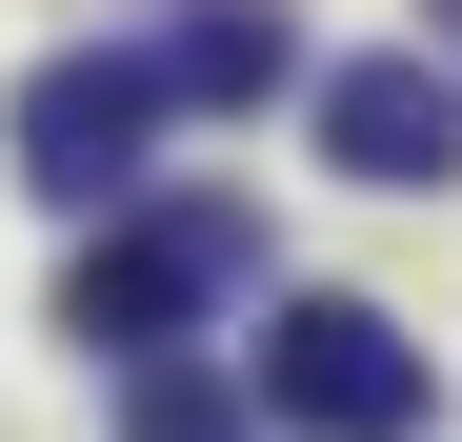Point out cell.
I'll list each match as a JSON object with an SVG mask.
<instances>
[{
  "instance_id": "obj_2",
  "label": "cell",
  "mask_w": 462,
  "mask_h": 442,
  "mask_svg": "<svg viewBox=\"0 0 462 442\" xmlns=\"http://www.w3.org/2000/svg\"><path fill=\"white\" fill-rule=\"evenodd\" d=\"M262 422L282 442H422L442 382H422V342L382 322V302H282L262 322Z\"/></svg>"
},
{
  "instance_id": "obj_4",
  "label": "cell",
  "mask_w": 462,
  "mask_h": 442,
  "mask_svg": "<svg viewBox=\"0 0 462 442\" xmlns=\"http://www.w3.org/2000/svg\"><path fill=\"white\" fill-rule=\"evenodd\" d=\"M322 161L382 201H442L462 181V60H342L322 81Z\"/></svg>"
},
{
  "instance_id": "obj_5",
  "label": "cell",
  "mask_w": 462,
  "mask_h": 442,
  "mask_svg": "<svg viewBox=\"0 0 462 442\" xmlns=\"http://www.w3.org/2000/svg\"><path fill=\"white\" fill-rule=\"evenodd\" d=\"M282 81H301L282 0H201V21L162 41V101H181V121H242V101H282Z\"/></svg>"
},
{
  "instance_id": "obj_7",
  "label": "cell",
  "mask_w": 462,
  "mask_h": 442,
  "mask_svg": "<svg viewBox=\"0 0 462 442\" xmlns=\"http://www.w3.org/2000/svg\"><path fill=\"white\" fill-rule=\"evenodd\" d=\"M442 41H462V0H442Z\"/></svg>"
},
{
  "instance_id": "obj_3",
  "label": "cell",
  "mask_w": 462,
  "mask_h": 442,
  "mask_svg": "<svg viewBox=\"0 0 462 442\" xmlns=\"http://www.w3.org/2000/svg\"><path fill=\"white\" fill-rule=\"evenodd\" d=\"M162 121H181L162 60H101V41H81V60H41V81H21V181H41V201H121Z\"/></svg>"
},
{
  "instance_id": "obj_6",
  "label": "cell",
  "mask_w": 462,
  "mask_h": 442,
  "mask_svg": "<svg viewBox=\"0 0 462 442\" xmlns=\"http://www.w3.org/2000/svg\"><path fill=\"white\" fill-rule=\"evenodd\" d=\"M262 422V382H201V362H141V402H121V442H242Z\"/></svg>"
},
{
  "instance_id": "obj_1",
  "label": "cell",
  "mask_w": 462,
  "mask_h": 442,
  "mask_svg": "<svg viewBox=\"0 0 462 442\" xmlns=\"http://www.w3.org/2000/svg\"><path fill=\"white\" fill-rule=\"evenodd\" d=\"M221 281H262V221L242 201H162V221H101L60 262V322H81V362H162Z\"/></svg>"
}]
</instances>
